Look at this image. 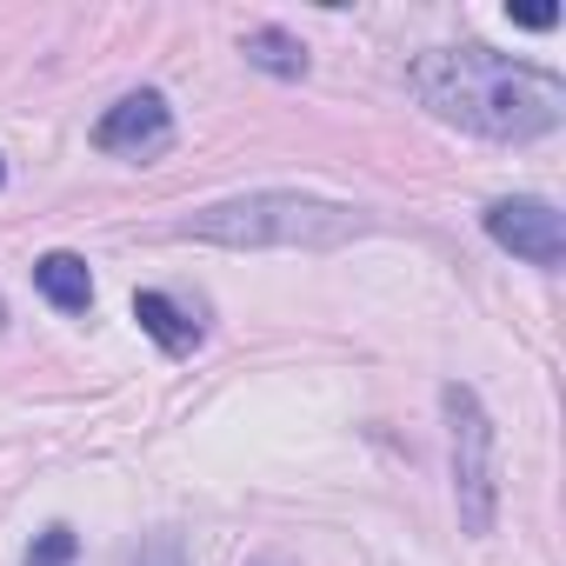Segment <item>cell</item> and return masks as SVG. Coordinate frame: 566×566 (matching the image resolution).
Returning <instances> with one entry per match:
<instances>
[{"mask_svg": "<svg viewBox=\"0 0 566 566\" xmlns=\"http://www.w3.org/2000/svg\"><path fill=\"white\" fill-rule=\"evenodd\" d=\"M407 87L427 114L447 127H467L480 140H539L566 120V81L546 67H526L493 48H433L407 67Z\"/></svg>", "mask_w": 566, "mask_h": 566, "instance_id": "1", "label": "cell"}, {"mask_svg": "<svg viewBox=\"0 0 566 566\" xmlns=\"http://www.w3.org/2000/svg\"><path fill=\"white\" fill-rule=\"evenodd\" d=\"M354 233H367V213L314 193H240L174 227V240H213V247H340Z\"/></svg>", "mask_w": 566, "mask_h": 566, "instance_id": "2", "label": "cell"}, {"mask_svg": "<svg viewBox=\"0 0 566 566\" xmlns=\"http://www.w3.org/2000/svg\"><path fill=\"white\" fill-rule=\"evenodd\" d=\"M447 407V433H453V506H460V533L486 539L500 520V440L493 420L480 407V394L467 380H447L440 394Z\"/></svg>", "mask_w": 566, "mask_h": 566, "instance_id": "3", "label": "cell"}, {"mask_svg": "<svg viewBox=\"0 0 566 566\" xmlns=\"http://www.w3.org/2000/svg\"><path fill=\"white\" fill-rule=\"evenodd\" d=\"M486 233H493V247L520 253L526 266H546V273H553V266L566 260V220H559L553 200H533V193L493 200V207H486Z\"/></svg>", "mask_w": 566, "mask_h": 566, "instance_id": "4", "label": "cell"}, {"mask_svg": "<svg viewBox=\"0 0 566 566\" xmlns=\"http://www.w3.org/2000/svg\"><path fill=\"white\" fill-rule=\"evenodd\" d=\"M94 147L101 154H127V160H154L174 147V107L160 87H140V94H120L101 120H94Z\"/></svg>", "mask_w": 566, "mask_h": 566, "instance_id": "5", "label": "cell"}, {"mask_svg": "<svg viewBox=\"0 0 566 566\" xmlns=\"http://www.w3.org/2000/svg\"><path fill=\"white\" fill-rule=\"evenodd\" d=\"M34 287L61 307V314H87L94 307V273L81 253H41L34 260Z\"/></svg>", "mask_w": 566, "mask_h": 566, "instance_id": "6", "label": "cell"}, {"mask_svg": "<svg viewBox=\"0 0 566 566\" xmlns=\"http://www.w3.org/2000/svg\"><path fill=\"white\" fill-rule=\"evenodd\" d=\"M134 321H140V334H154L160 354H174V360L200 347V321H187L167 294H134Z\"/></svg>", "mask_w": 566, "mask_h": 566, "instance_id": "7", "label": "cell"}, {"mask_svg": "<svg viewBox=\"0 0 566 566\" xmlns=\"http://www.w3.org/2000/svg\"><path fill=\"white\" fill-rule=\"evenodd\" d=\"M240 54H247V67H260L273 81H301L307 74V48L287 28H253V34H240Z\"/></svg>", "mask_w": 566, "mask_h": 566, "instance_id": "8", "label": "cell"}, {"mask_svg": "<svg viewBox=\"0 0 566 566\" xmlns=\"http://www.w3.org/2000/svg\"><path fill=\"white\" fill-rule=\"evenodd\" d=\"M74 559H81L74 526H48V533H34V546H28V566H74Z\"/></svg>", "mask_w": 566, "mask_h": 566, "instance_id": "9", "label": "cell"}, {"mask_svg": "<svg viewBox=\"0 0 566 566\" xmlns=\"http://www.w3.org/2000/svg\"><path fill=\"white\" fill-rule=\"evenodd\" d=\"M506 14H513L520 28H553V21H559V8H506Z\"/></svg>", "mask_w": 566, "mask_h": 566, "instance_id": "10", "label": "cell"}, {"mask_svg": "<svg viewBox=\"0 0 566 566\" xmlns=\"http://www.w3.org/2000/svg\"><path fill=\"white\" fill-rule=\"evenodd\" d=\"M0 180H8V160H0Z\"/></svg>", "mask_w": 566, "mask_h": 566, "instance_id": "11", "label": "cell"}]
</instances>
